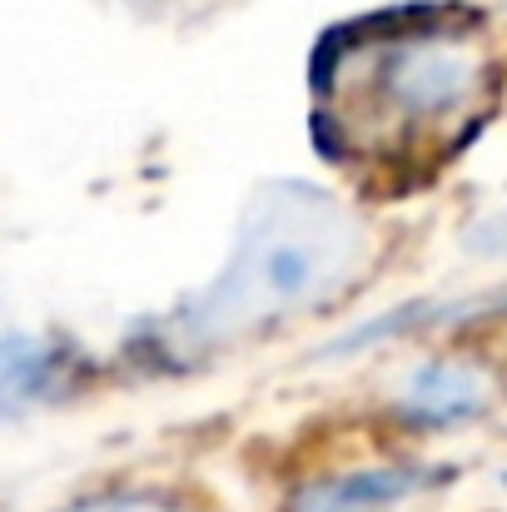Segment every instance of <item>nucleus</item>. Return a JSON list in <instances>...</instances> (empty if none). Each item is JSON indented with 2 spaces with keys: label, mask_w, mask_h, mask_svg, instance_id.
<instances>
[{
  "label": "nucleus",
  "mask_w": 507,
  "mask_h": 512,
  "mask_svg": "<svg viewBox=\"0 0 507 512\" xmlns=\"http://www.w3.org/2000/svg\"><path fill=\"white\" fill-rule=\"evenodd\" d=\"M418 478L403 468H383V473H348V478H329L314 483L294 498L289 512H388L403 493H413Z\"/></svg>",
  "instance_id": "nucleus-4"
},
{
  "label": "nucleus",
  "mask_w": 507,
  "mask_h": 512,
  "mask_svg": "<svg viewBox=\"0 0 507 512\" xmlns=\"http://www.w3.org/2000/svg\"><path fill=\"white\" fill-rule=\"evenodd\" d=\"M488 105L493 55L463 25H368L319 60V125L358 160L433 165L478 130Z\"/></svg>",
  "instance_id": "nucleus-1"
},
{
  "label": "nucleus",
  "mask_w": 507,
  "mask_h": 512,
  "mask_svg": "<svg viewBox=\"0 0 507 512\" xmlns=\"http://www.w3.org/2000/svg\"><path fill=\"white\" fill-rule=\"evenodd\" d=\"M70 512H179L160 503V498H135V493H120V498H90V503H75Z\"/></svg>",
  "instance_id": "nucleus-5"
},
{
  "label": "nucleus",
  "mask_w": 507,
  "mask_h": 512,
  "mask_svg": "<svg viewBox=\"0 0 507 512\" xmlns=\"http://www.w3.org/2000/svg\"><path fill=\"white\" fill-rule=\"evenodd\" d=\"M363 264L368 234L348 204L299 179L264 184L239 219L234 254L219 279L165 319V348L199 358L279 329L353 289Z\"/></svg>",
  "instance_id": "nucleus-2"
},
{
  "label": "nucleus",
  "mask_w": 507,
  "mask_h": 512,
  "mask_svg": "<svg viewBox=\"0 0 507 512\" xmlns=\"http://www.w3.org/2000/svg\"><path fill=\"white\" fill-rule=\"evenodd\" d=\"M130 5H140V10H150V15H169V10H189L194 0H130Z\"/></svg>",
  "instance_id": "nucleus-6"
},
{
  "label": "nucleus",
  "mask_w": 507,
  "mask_h": 512,
  "mask_svg": "<svg viewBox=\"0 0 507 512\" xmlns=\"http://www.w3.org/2000/svg\"><path fill=\"white\" fill-rule=\"evenodd\" d=\"M493 403V373L463 358H433L418 373H408L398 408L423 428H453L483 418Z\"/></svg>",
  "instance_id": "nucleus-3"
}]
</instances>
